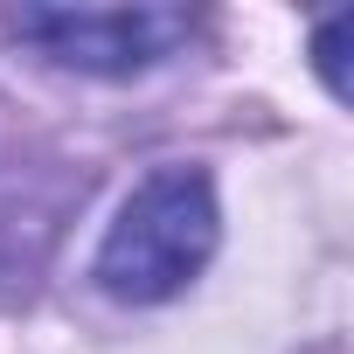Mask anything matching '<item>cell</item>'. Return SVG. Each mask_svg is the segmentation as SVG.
<instances>
[{"mask_svg":"<svg viewBox=\"0 0 354 354\" xmlns=\"http://www.w3.org/2000/svg\"><path fill=\"white\" fill-rule=\"evenodd\" d=\"M216 243H223V202H216L209 167L167 160L118 202V216L91 257V278L118 306H160L209 271Z\"/></svg>","mask_w":354,"mask_h":354,"instance_id":"cell-1","label":"cell"},{"mask_svg":"<svg viewBox=\"0 0 354 354\" xmlns=\"http://www.w3.org/2000/svg\"><path fill=\"white\" fill-rule=\"evenodd\" d=\"M347 35H354V15L340 8V15H326L319 21V35H313V70L326 77V91L333 97H347L354 84H347Z\"/></svg>","mask_w":354,"mask_h":354,"instance_id":"cell-3","label":"cell"},{"mask_svg":"<svg viewBox=\"0 0 354 354\" xmlns=\"http://www.w3.org/2000/svg\"><path fill=\"white\" fill-rule=\"evenodd\" d=\"M0 21L15 42L77 77H139L181 56L195 35L188 8H8Z\"/></svg>","mask_w":354,"mask_h":354,"instance_id":"cell-2","label":"cell"}]
</instances>
